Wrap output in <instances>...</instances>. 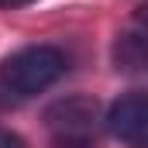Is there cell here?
<instances>
[{
  "label": "cell",
  "instance_id": "obj_6",
  "mask_svg": "<svg viewBox=\"0 0 148 148\" xmlns=\"http://www.w3.org/2000/svg\"><path fill=\"white\" fill-rule=\"evenodd\" d=\"M55 148H93V141H59Z\"/></svg>",
  "mask_w": 148,
  "mask_h": 148
},
{
  "label": "cell",
  "instance_id": "obj_7",
  "mask_svg": "<svg viewBox=\"0 0 148 148\" xmlns=\"http://www.w3.org/2000/svg\"><path fill=\"white\" fill-rule=\"evenodd\" d=\"M21 3H31V0H0V7H21Z\"/></svg>",
  "mask_w": 148,
  "mask_h": 148
},
{
  "label": "cell",
  "instance_id": "obj_3",
  "mask_svg": "<svg viewBox=\"0 0 148 148\" xmlns=\"http://www.w3.org/2000/svg\"><path fill=\"white\" fill-rule=\"evenodd\" d=\"M107 127L117 141L131 148H148V90L124 93L107 114Z\"/></svg>",
  "mask_w": 148,
  "mask_h": 148
},
{
  "label": "cell",
  "instance_id": "obj_4",
  "mask_svg": "<svg viewBox=\"0 0 148 148\" xmlns=\"http://www.w3.org/2000/svg\"><path fill=\"white\" fill-rule=\"evenodd\" d=\"M114 66L127 76H148V31H127L117 38Z\"/></svg>",
  "mask_w": 148,
  "mask_h": 148
},
{
  "label": "cell",
  "instance_id": "obj_8",
  "mask_svg": "<svg viewBox=\"0 0 148 148\" xmlns=\"http://www.w3.org/2000/svg\"><path fill=\"white\" fill-rule=\"evenodd\" d=\"M138 21H141V24H148V3L141 7V10H138Z\"/></svg>",
  "mask_w": 148,
  "mask_h": 148
},
{
  "label": "cell",
  "instance_id": "obj_2",
  "mask_svg": "<svg viewBox=\"0 0 148 148\" xmlns=\"http://www.w3.org/2000/svg\"><path fill=\"white\" fill-rule=\"evenodd\" d=\"M45 121L59 134V141H93V134L100 127V107L90 97H69V100H59L55 107H48Z\"/></svg>",
  "mask_w": 148,
  "mask_h": 148
},
{
  "label": "cell",
  "instance_id": "obj_1",
  "mask_svg": "<svg viewBox=\"0 0 148 148\" xmlns=\"http://www.w3.org/2000/svg\"><path fill=\"white\" fill-rule=\"evenodd\" d=\"M62 73H66V55L59 48H52V45H28V48L14 52L3 62L0 83L14 97H38Z\"/></svg>",
  "mask_w": 148,
  "mask_h": 148
},
{
  "label": "cell",
  "instance_id": "obj_5",
  "mask_svg": "<svg viewBox=\"0 0 148 148\" xmlns=\"http://www.w3.org/2000/svg\"><path fill=\"white\" fill-rule=\"evenodd\" d=\"M0 148H24V141L14 131H0Z\"/></svg>",
  "mask_w": 148,
  "mask_h": 148
}]
</instances>
